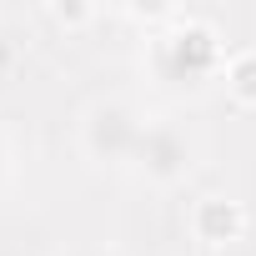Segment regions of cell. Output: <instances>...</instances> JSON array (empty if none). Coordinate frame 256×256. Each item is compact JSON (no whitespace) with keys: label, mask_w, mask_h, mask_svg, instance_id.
Instances as JSON below:
<instances>
[{"label":"cell","mask_w":256,"mask_h":256,"mask_svg":"<svg viewBox=\"0 0 256 256\" xmlns=\"http://www.w3.org/2000/svg\"><path fill=\"white\" fill-rule=\"evenodd\" d=\"M141 131H146V120L136 116L131 100H96L80 120V146L96 166H131Z\"/></svg>","instance_id":"obj_1"},{"label":"cell","mask_w":256,"mask_h":256,"mask_svg":"<svg viewBox=\"0 0 256 256\" xmlns=\"http://www.w3.org/2000/svg\"><path fill=\"white\" fill-rule=\"evenodd\" d=\"M216 60H221V50H216V36L206 26H186V30L156 40V76L171 90H196L216 70Z\"/></svg>","instance_id":"obj_2"},{"label":"cell","mask_w":256,"mask_h":256,"mask_svg":"<svg viewBox=\"0 0 256 256\" xmlns=\"http://www.w3.org/2000/svg\"><path fill=\"white\" fill-rule=\"evenodd\" d=\"M191 161H196V146H191V136L181 131L176 120H146L131 166H136L151 186H176V181H186Z\"/></svg>","instance_id":"obj_3"},{"label":"cell","mask_w":256,"mask_h":256,"mask_svg":"<svg viewBox=\"0 0 256 256\" xmlns=\"http://www.w3.org/2000/svg\"><path fill=\"white\" fill-rule=\"evenodd\" d=\"M191 226H196V236H201V241H211V246H221V241H231V236L241 231V211H236L231 201H221V196H211V201H201V206H196V216H191Z\"/></svg>","instance_id":"obj_4"},{"label":"cell","mask_w":256,"mask_h":256,"mask_svg":"<svg viewBox=\"0 0 256 256\" xmlns=\"http://www.w3.org/2000/svg\"><path fill=\"white\" fill-rule=\"evenodd\" d=\"M226 90L246 106H256V50H241L226 60Z\"/></svg>","instance_id":"obj_5"},{"label":"cell","mask_w":256,"mask_h":256,"mask_svg":"<svg viewBox=\"0 0 256 256\" xmlns=\"http://www.w3.org/2000/svg\"><path fill=\"white\" fill-rule=\"evenodd\" d=\"M6 176H10V146H6V136H0V186H6Z\"/></svg>","instance_id":"obj_6"},{"label":"cell","mask_w":256,"mask_h":256,"mask_svg":"<svg viewBox=\"0 0 256 256\" xmlns=\"http://www.w3.org/2000/svg\"><path fill=\"white\" fill-rule=\"evenodd\" d=\"M70 256H116V251H106V246H86V251H70Z\"/></svg>","instance_id":"obj_7"}]
</instances>
